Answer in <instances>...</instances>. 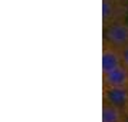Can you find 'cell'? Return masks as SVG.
I'll use <instances>...</instances> for the list:
<instances>
[{"label": "cell", "mask_w": 128, "mask_h": 122, "mask_svg": "<svg viewBox=\"0 0 128 122\" xmlns=\"http://www.w3.org/2000/svg\"><path fill=\"white\" fill-rule=\"evenodd\" d=\"M127 0H102V22L104 26L124 20L127 16Z\"/></svg>", "instance_id": "cell-1"}, {"label": "cell", "mask_w": 128, "mask_h": 122, "mask_svg": "<svg viewBox=\"0 0 128 122\" xmlns=\"http://www.w3.org/2000/svg\"><path fill=\"white\" fill-rule=\"evenodd\" d=\"M105 40L112 43L114 46L120 47V49H125L128 47V22L124 20H118L114 23L105 26Z\"/></svg>", "instance_id": "cell-2"}, {"label": "cell", "mask_w": 128, "mask_h": 122, "mask_svg": "<svg viewBox=\"0 0 128 122\" xmlns=\"http://www.w3.org/2000/svg\"><path fill=\"white\" fill-rule=\"evenodd\" d=\"M128 88V63L102 73V89H125Z\"/></svg>", "instance_id": "cell-3"}, {"label": "cell", "mask_w": 128, "mask_h": 122, "mask_svg": "<svg viewBox=\"0 0 128 122\" xmlns=\"http://www.w3.org/2000/svg\"><path fill=\"white\" fill-rule=\"evenodd\" d=\"M124 63H125V60L122 56V50L104 39V43H102V73L115 69Z\"/></svg>", "instance_id": "cell-4"}, {"label": "cell", "mask_w": 128, "mask_h": 122, "mask_svg": "<svg viewBox=\"0 0 128 122\" xmlns=\"http://www.w3.org/2000/svg\"><path fill=\"white\" fill-rule=\"evenodd\" d=\"M102 98L118 106L128 118V88H125V89H102Z\"/></svg>", "instance_id": "cell-5"}, {"label": "cell", "mask_w": 128, "mask_h": 122, "mask_svg": "<svg viewBox=\"0 0 128 122\" xmlns=\"http://www.w3.org/2000/svg\"><path fill=\"white\" fill-rule=\"evenodd\" d=\"M102 122H128V118L118 106L102 99Z\"/></svg>", "instance_id": "cell-6"}]
</instances>
